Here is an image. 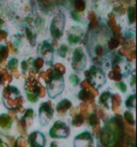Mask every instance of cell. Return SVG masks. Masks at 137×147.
<instances>
[{
	"label": "cell",
	"instance_id": "cell-1",
	"mask_svg": "<svg viewBox=\"0 0 137 147\" xmlns=\"http://www.w3.org/2000/svg\"><path fill=\"white\" fill-rule=\"evenodd\" d=\"M70 130L65 123L61 122L55 123V125L53 126V128L50 131V135L53 138H66L69 135Z\"/></svg>",
	"mask_w": 137,
	"mask_h": 147
},
{
	"label": "cell",
	"instance_id": "cell-13",
	"mask_svg": "<svg viewBox=\"0 0 137 147\" xmlns=\"http://www.w3.org/2000/svg\"><path fill=\"white\" fill-rule=\"evenodd\" d=\"M67 52H68V47H67L66 45H62L61 47H60V49H59V54H60V56L65 57L66 54H67Z\"/></svg>",
	"mask_w": 137,
	"mask_h": 147
},
{
	"label": "cell",
	"instance_id": "cell-12",
	"mask_svg": "<svg viewBox=\"0 0 137 147\" xmlns=\"http://www.w3.org/2000/svg\"><path fill=\"white\" fill-rule=\"evenodd\" d=\"M76 8L79 11H83L84 8H85V3H84L83 0H77L76 1Z\"/></svg>",
	"mask_w": 137,
	"mask_h": 147
},
{
	"label": "cell",
	"instance_id": "cell-18",
	"mask_svg": "<svg viewBox=\"0 0 137 147\" xmlns=\"http://www.w3.org/2000/svg\"><path fill=\"white\" fill-rule=\"evenodd\" d=\"M17 65V61H16L15 59H12L9 61V69H13V68H15V66Z\"/></svg>",
	"mask_w": 137,
	"mask_h": 147
},
{
	"label": "cell",
	"instance_id": "cell-22",
	"mask_svg": "<svg viewBox=\"0 0 137 147\" xmlns=\"http://www.w3.org/2000/svg\"><path fill=\"white\" fill-rule=\"evenodd\" d=\"M118 86L119 87V89L121 90V91L126 92V86L123 84V83H119V84H118Z\"/></svg>",
	"mask_w": 137,
	"mask_h": 147
},
{
	"label": "cell",
	"instance_id": "cell-6",
	"mask_svg": "<svg viewBox=\"0 0 137 147\" xmlns=\"http://www.w3.org/2000/svg\"><path fill=\"white\" fill-rule=\"evenodd\" d=\"M70 107H71V102H69V101H67V100H64L63 102H61L60 104L57 106V110L59 112H65L67 111L69 109H70Z\"/></svg>",
	"mask_w": 137,
	"mask_h": 147
},
{
	"label": "cell",
	"instance_id": "cell-10",
	"mask_svg": "<svg viewBox=\"0 0 137 147\" xmlns=\"http://www.w3.org/2000/svg\"><path fill=\"white\" fill-rule=\"evenodd\" d=\"M134 103H135V96L132 95V97H130L128 101H127V106L130 107V108H134V106H135Z\"/></svg>",
	"mask_w": 137,
	"mask_h": 147
},
{
	"label": "cell",
	"instance_id": "cell-17",
	"mask_svg": "<svg viewBox=\"0 0 137 147\" xmlns=\"http://www.w3.org/2000/svg\"><path fill=\"white\" fill-rule=\"evenodd\" d=\"M83 121H84L83 117L82 116H78V117H76V118L74 119L73 123H74L75 125H81V123H83Z\"/></svg>",
	"mask_w": 137,
	"mask_h": 147
},
{
	"label": "cell",
	"instance_id": "cell-14",
	"mask_svg": "<svg viewBox=\"0 0 137 147\" xmlns=\"http://www.w3.org/2000/svg\"><path fill=\"white\" fill-rule=\"evenodd\" d=\"M125 118L127 119V121L131 123V125H133V123H134V120L132 119V114L130 112H126L125 113Z\"/></svg>",
	"mask_w": 137,
	"mask_h": 147
},
{
	"label": "cell",
	"instance_id": "cell-15",
	"mask_svg": "<svg viewBox=\"0 0 137 147\" xmlns=\"http://www.w3.org/2000/svg\"><path fill=\"white\" fill-rule=\"evenodd\" d=\"M42 63H43V61L41 59H36V61H34V67H36V68H41V66H42Z\"/></svg>",
	"mask_w": 137,
	"mask_h": 147
},
{
	"label": "cell",
	"instance_id": "cell-23",
	"mask_svg": "<svg viewBox=\"0 0 137 147\" xmlns=\"http://www.w3.org/2000/svg\"><path fill=\"white\" fill-rule=\"evenodd\" d=\"M1 23H2V20H0V24H1Z\"/></svg>",
	"mask_w": 137,
	"mask_h": 147
},
{
	"label": "cell",
	"instance_id": "cell-20",
	"mask_svg": "<svg viewBox=\"0 0 137 147\" xmlns=\"http://www.w3.org/2000/svg\"><path fill=\"white\" fill-rule=\"evenodd\" d=\"M70 79H71V81H72V83L73 85H76V84H77V83L79 82V78H78L76 76H74V75L71 76V78H70Z\"/></svg>",
	"mask_w": 137,
	"mask_h": 147
},
{
	"label": "cell",
	"instance_id": "cell-9",
	"mask_svg": "<svg viewBox=\"0 0 137 147\" xmlns=\"http://www.w3.org/2000/svg\"><path fill=\"white\" fill-rule=\"evenodd\" d=\"M79 97L85 101V100H88V98H90V94L86 91H82L81 92H80Z\"/></svg>",
	"mask_w": 137,
	"mask_h": 147
},
{
	"label": "cell",
	"instance_id": "cell-5",
	"mask_svg": "<svg viewBox=\"0 0 137 147\" xmlns=\"http://www.w3.org/2000/svg\"><path fill=\"white\" fill-rule=\"evenodd\" d=\"M29 141L31 145L33 146H42L44 144V136H43L41 133L39 132H35L29 137Z\"/></svg>",
	"mask_w": 137,
	"mask_h": 147
},
{
	"label": "cell",
	"instance_id": "cell-11",
	"mask_svg": "<svg viewBox=\"0 0 137 147\" xmlns=\"http://www.w3.org/2000/svg\"><path fill=\"white\" fill-rule=\"evenodd\" d=\"M109 93L108 92H104V93H102V96H101V98H100V100H101V102L102 103V104H104L105 105V103H107L108 101V98H109Z\"/></svg>",
	"mask_w": 137,
	"mask_h": 147
},
{
	"label": "cell",
	"instance_id": "cell-3",
	"mask_svg": "<svg viewBox=\"0 0 137 147\" xmlns=\"http://www.w3.org/2000/svg\"><path fill=\"white\" fill-rule=\"evenodd\" d=\"M53 115V109L51 106L48 103L42 104L41 109H39V116H41V123L42 125H45L46 123L51 120Z\"/></svg>",
	"mask_w": 137,
	"mask_h": 147
},
{
	"label": "cell",
	"instance_id": "cell-2",
	"mask_svg": "<svg viewBox=\"0 0 137 147\" xmlns=\"http://www.w3.org/2000/svg\"><path fill=\"white\" fill-rule=\"evenodd\" d=\"M63 25H64V16L62 14H58L54 19V22H53L52 28H51L52 35L54 36L55 38H59L60 35H61Z\"/></svg>",
	"mask_w": 137,
	"mask_h": 147
},
{
	"label": "cell",
	"instance_id": "cell-7",
	"mask_svg": "<svg viewBox=\"0 0 137 147\" xmlns=\"http://www.w3.org/2000/svg\"><path fill=\"white\" fill-rule=\"evenodd\" d=\"M11 118L8 115H2L0 116V125L3 126V127H8L11 125Z\"/></svg>",
	"mask_w": 137,
	"mask_h": 147
},
{
	"label": "cell",
	"instance_id": "cell-8",
	"mask_svg": "<svg viewBox=\"0 0 137 147\" xmlns=\"http://www.w3.org/2000/svg\"><path fill=\"white\" fill-rule=\"evenodd\" d=\"M80 40V35L76 36L75 34H70L69 35V42L71 43H76Z\"/></svg>",
	"mask_w": 137,
	"mask_h": 147
},
{
	"label": "cell",
	"instance_id": "cell-21",
	"mask_svg": "<svg viewBox=\"0 0 137 147\" xmlns=\"http://www.w3.org/2000/svg\"><path fill=\"white\" fill-rule=\"evenodd\" d=\"M97 122H98V119H97V117L93 114L91 115V118H90V123H91L92 125H94L97 123Z\"/></svg>",
	"mask_w": 137,
	"mask_h": 147
},
{
	"label": "cell",
	"instance_id": "cell-4",
	"mask_svg": "<svg viewBox=\"0 0 137 147\" xmlns=\"http://www.w3.org/2000/svg\"><path fill=\"white\" fill-rule=\"evenodd\" d=\"M73 67H74L75 69H77L78 68V65L79 66V69L81 70L83 67H84V53L83 51L80 48L78 49H75V51H74V54H73Z\"/></svg>",
	"mask_w": 137,
	"mask_h": 147
},
{
	"label": "cell",
	"instance_id": "cell-19",
	"mask_svg": "<svg viewBox=\"0 0 137 147\" xmlns=\"http://www.w3.org/2000/svg\"><path fill=\"white\" fill-rule=\"evenodd\" d=\"M129 18L132 20V22L134 20V9L133 8H130L129 9Z\"/></svg>",
	"mask_w": 137,
	"mask_h": 147
},
{
	"label": "cell",
	"instance_id": "cell-16",
	"mask_svg": "<svg viewBox=\"0 0 137 147\" xmlns=\"http://www.w3.org/2000/svg\"><path fill=\"white\" fill-rule=\"evenodd\" d=\"M118 45V41H116V40H115V39L111 40V41H110V42H109V47L111 48V49L116 48Z\"/></svg>",
	"mask_w": 137,
	"mask_h": 147
}]
</instances>
